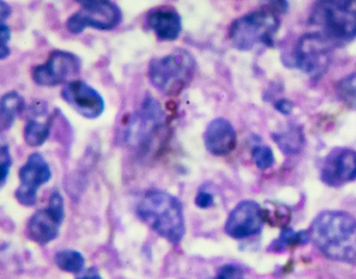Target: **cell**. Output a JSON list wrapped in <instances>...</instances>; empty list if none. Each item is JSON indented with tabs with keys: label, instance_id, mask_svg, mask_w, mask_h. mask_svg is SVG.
<instances>
[{
	"label": "cell",
	"instance_id": "1",
	"mask_svg": "<svg viewBox=\"0 0 356 279\" xmlns=\"http://www.w3.org/2000/svg\"><path fill=\"white\" fill-rule=\"evenodd\" d=\"M310 239L330 260H356V219L346 212L325 210L312 221Z\"/></svg>",
	"mask_w": 356,
	"mask_h": 279
},
{
	"label": "cell",
	"instance_id": "2",
	"mask_svg": "<svg viewBox=\"0 0 356 279\" xmlns=\"http://www.w3.org/2000/svg\"><path fill=\"white\" fill-rule=\"evenodd\" d=\"M137 214L149 228L170 243L177 245L184 237V212L176 196L162 189H149L139 202Z\"/></svg>",
	"mask_w": 356,
	"mask_h": 279
},
{
	"label": "cell",
	"instance_id": "3",
	"mask_svg": "<svg viewBox=\"0 0 356 279\" xmlns=\"http://www.w3.org/2000/svg\"><path fill=\"white\" fill-rule=\"evenodd\" d=\"M308 22L331 47H343L356 37V0L316 2Z\"/></svg>",
	"mask_w": 356,
	"mask_h": 279
},
{
	"label": "cell",
	"instance_id": "4",
	"mask_svg": "<svg viewBox=\"0 0 356 279\" xmlns=\"http://www.w3.org/2000/svg\"><path fill=\"white\" fill-rule=\"evenodd\" d=\"M280 27L278 14L272 8L248 12L231 23L229 37L235 48L249 51L258 45L274 46Z\"/></svg>",
	"mask_w": 356,
	"mask_h": 279
},
{
	"label": "cell",
	"instance_id": "5",
	"mask_svg": "<svg viewBox=\"0 0 356 279\" xmlns=\"http://www.w3.org/2000/svg\"><path fill=\"white\" fill-rule=\"evenodd\" d=\"M195 60L186 50L179 49L149 62V77L152 85L168 95L180 93L193 78Z\"/></svg>",
	"mask_w": 356,
	"mask_h": 279
},
{
	"label": "cell",
	"instance_id": "6",
	"mask_svg": "<svg viewBox=\"0 0 356 279\" xmlns=\"http://www.w3.org/2000/svg\"><path fill=\"white\" fill-rule=\"evenodd\" d=\"M82 8L74 12L67 20V29L74 35H79L87 28L99 31H111L120 24L122 12L115 2L107 0L80 1Z\"/></svg>",
	"mask_w": 356,
	"mask_h": 279
},
{
	"label": "cell",
	"instance_id": "7",
	"mask_svg": "<svg viewBox=\"0 0 356 279\" xmlns=\"http://www.w3.org/2000/svg\"><path fill=\"white\" fill-rule=\"evenodd\" d=\"M330 44L316 31L305 33L293 49L296 67L312 78H320L330 65Z\"/></svg>",
	"mask_w": 356,
	"mask_h": 279
},
{
	"label": "cell",
	"instance_id": "8",
	"mask_svg": "<svg viewBox=\"0 0 356 279\" xmlns=\"http://www.w3.org/2000/svg\"><path fill=\"white\" fill-rule=\"evenodd\" d=\"M82 60L72 52L57 50L47 58L44 64L35 67L33 81L41 87H56L70 83V79L80 73Z\"/></svg>",
	"mask_w": 356,
	"mask_h": 279
},
{
	"label": "cell",
	"instance_id": "9",
	"mask_svg": "<svg viewBox=\"0 0 356 279\" xmlns=\"http://www.w3.org/2000/svg\"><path fill=\"white\" fill-rule=\"evenodd\" d=\"M65 218L64 200L58 191L54 192L49 198L47 208L37 210L28 223V235L32 241L47 245L59 235L60 227Z\"/></svg>",
	"mask_w": 356,
	"mask_h": 279
},
{
	"label": "cell",
	"instance_id": "10",
	"mask_svg": "<svg viewBox=\"0 0 356 279\" xmlns=\"http://www.w3.org/2000/svg\"><path fill=\"white\" fill-rule=\"evenodd\" d=\"M51 170L42 154L35 152L29 156L19 171L20 185L15 192L16 199L24 206H34L41 185L49 183Z\"/></svg>",
	"mask_w": 356,
	"mask_h": 279
},
{
	"label": "cell",
	"instance_id": "11",
	"mask_svg": "<svg viewBox=\"0 0 356 279\" xmlns=\"http://www.w3.org/2000/svg\"><path fill=\"white\" fill-rule=\"evenodd\" d=\"M321 179L325 185L341 187L356 179V150L335 147L325 156L321 166Z\"/></svg>",
	"mask_w": 356,
	"mask_h": 279
},
{
	"label": "cell",
	"instance_id": "12",
	"mask_svg": "<svg viewBox=\"0 0 356 279\" xmlns=\"http://www.w3.org/2000/svg\"><path fill=\"white\" fill-rule=\"evenodd\" d=\"M62 99L84 118H99L105 110V100L95 87L82 79L67 83L61 92Z\"/></svg>",
	"mask_w": 356,
	"mask_h": 279
},
{
	"label": "cell",
	"instance_id": "13",
	"mask_svg": "<svg viewBox=\"0 0 356 279\" xmlns=\"http://www.w3.org/2000/svg\"><path fill=\"white\" fill-rule=\"evenodd\" d=\"M264 223V208L253 200H243L229 214L225 231L233 239H247L259 233Z\"/></svg>",
	"mask_w": 356,
	"mask_h": 279
},
{
	"label": "cell",
	"instance_id": "14",
	"mask_svg": "<svg viewBox=\"0 0 356 279\" xmlns=\"http://www.w3.org/2000/svg\"><path fill=\"white\" fill-rule=\"evenodd\" d=\"M203 137L206 149L213 155H227L236 147V131L225 118L213 119L206 127Z\"/></svg>",
	"mask_w": 356,
	"mask_h": 279
},
{
	"label": "cell",
	"instance_id": "15",
	"mask_svg": "<svg viewBox=\"0 0 356 279\" xmlns=\"http://www.w3.org/2000/svg\"><path fill=\"white\" fill-rule=\"evenodd\" d=\"M162 120H163V112L159 102L152 96H147L143 100L138 114L135 116L134 120L129 127L128 139L134 142L143 141L154 128L159 126Z\"/></svg>",
	"mask_w": 356,
	"mask_h": 279
},
{
	"label": "cell",
	"instance_id": "16",
	"mask_svg": "<svg viewBox=\"0 0 356 279\" xmlns=\"http://www.w3.org/2000/svg\"><path fill=\"white\" fill-rule=\"evenodd\" d=\"M147 24L159 39L174 41L182 31V18L172 8H160L151 10L147 16Z\"/></svg>",
	"mask_w": 356,
	"mask_h": 279
},
{
	"label": "cell",
	"instance_id": "17",
	"mask_svg": "<svg viewBox=\"0 0 356 279\" xmlns=\"http://www.w3.org/2000/svg\"><path fill=\"white\" fill-rule=\"evenodd\" d=\"M272 137L278 145L279 149L286 155H296L300 153L305 146V135L303 129L299 125H289L284 130L273 133Z\"/></svg>",
	"mask_w": 356,
	"mask_h": 279
},
{
	"label": "cell",
	"instance_id": "18",
	"mask_svg": "<svg viewBox=\"0 0 356 279\" xmlns=\"http://www.w3.org/2000/svg\"><path fill=\"white\" fill-rule=\"evenodd\" d=\"M24 108H26V101L18 92L11 91L5 94L0 102L1 129L7 130V129L11 128L16 118L24 112Z\"/></svg>",
	"mask_w": 356,
	"mask_h": 279
},
{
	"label": "cell",
	"instance_id": "19",
	"mask_svg": "<svg viewBox=\"0 0 356 279\" xmlns=\"http://www.w3.org/2000/svg\"><path fill=\"white\" fill-rule=\"evenodd\" d=\"M51 135V120L47 123L31 119L24 127V141L31 147H40Z\"/></svg>",
	"mask_w": 356,
	"mask_h": 279
},
{
	"label": "cell",
	"instance_id": "20",
	"mask_svg": "<svg viewBox=\"0 0 356 279\" xmlns=\"http://www.w3.org/2000/svg\"><path fill=\"white\" fill-rule=\"evenodd\" d=\"M310 239L309 231H293L291 228H284L281 231L280 237L273 243V251H283L289 247H296V246L304 245L307 244Z\"/></svg>",
	"mask_w": 356,
	"mask_h": 279
},
{
	"label": "cell",
	"instance_id": "21",
	"mask_svg": "<svg viewBox=\"0 0 356 279\" xmlns=\"http://www.w3.org/2000/svg\"><path fill=\"white\" fill-rule=\"evenodd\" d=\"M55 262L62 271L78 274L84 268L85 258L76 250H62L56 253Z\"/></svg>",
	"mask_w": 356,
	"mask_h": 279
},
{
	"label": "cell",
	"instance_id": "22",
	"mask_svg": "<svg viewBox=\"0 0 356 279\" xmlns=\"http://www.w3.org/2000/svg\"><path fill=\"white\" fill-rule=\"evenodd\" d=\"M264 222H268L273 226L286 228L291 220V210L282 204L270 202L268 205L264 206Z\"/></svg>",
	"mask_w": 356,
	"mask_h": 279
},
{
	"label": "cell",
	"instance_id": "23",
	"mask_svg": "<svg viewBox=\"0 0 356 279\" xmlns=\"http://www.w3.org/2000/svg\"><path fill=\"white\" fill-rule=\"evenodd\" d=\"M337 91L341 101L348 108L356 110V72L341 79L337 83Z\"/></svg>",
	"mask_w": 356,
	"mask_h": 279
},
{
	"label": "cell",
	"instance_id": "24",
	"mask_svg": "<svg viewBox=\"0 0 356 279\" xmlns=\"http://www.w3.org/2000/svg\"><path fill=\"white\" fill-rule=\"evenodd\" d=\"M252 158L256 166L261 170H266L274 166L275 156L272 148L268 146H255L252 149Z\"/></svg>",
	"mask_w": 356,
	"mask_h": 279
},
{
	"label": "cell",
	"instance_id": "25",
	"mask_svg": "<svg viewBox=\"0 0 356 279\" xmlns=\"http://www.w3.org/2000/svg\"><path fill=\"white\" fill-rule=\"evenodd\" d=\"M0 37H1L0 60H3L11 53V50H10L9 47L10 40H11V31H10L9 25L6 24V23H1V26H0Z\"/></svg>",
	"mask_w": 356,
	"mask_h": 279
},
{
	"label": "cell",
	"instance_id": "26",
	"mask_svg": "<svg viewBox=\"0 0 356 279\" xmlns=\"http://www.w3.org/2000/svg\"><path fill=\"white\" fill-rule=\"evenodd\" d=\"M0 158H1V187L5 185L7 181L8 175L10 173V169L12 166L11 153H10V148L8 145H3L0 151Z\"/></svg>",
	"mask_w": 356,
	"mask_h": 279
},
{
	"label": "cell",
	"instance_id": "27",
	"mask_svg": "<svg viewBox=\"0 0 356 279\" xmlns=\"http://www.w3.org/2000/svg\"><path fill=\"white\" fill-rule=\"evenodd\" d=\"M243 271L234 264H225L218 271L216 279H241L243 278Z\"/></svg>",
	"mask_w": 356,
	"mask_h": 279
},
{
	"label": "cell",
	"instance_id": "28",
	"mask_svg": "<svg viewBox=\"0 0 356 279\" xmlns=\"http://www.w3.org/2000/svg\"><path fill=\"white\" fill-rule=\"evenodd\" d=\"M195 205L199 208H209L214 204V197L211 193L206 191H200L195 199Z\"/></svg>",
	"mask_w": 356,
	"mask_h": 279
},
{
	"label": "cell",
	"instance_id": "29",
	"mask_svg": "<svg viewBox=\"0 0 356 279\" xmlns=\"http://www.w3.org/2000/svg\"><path fill=\"white\" fill-rule=\"evenodd\" d=\"M274 106L277 112L284 115V116H289L293 110V102H291V100L285 99V98H282V99H279L278 101L275 102Z\"/></svg>",
	"mask_w": 356,
	"mask_h": 279
},
{
	"label": "cell",
	"instance_id": "30",
	"mask_svg": "<svg viewBox=\"0 0 356 279\" xmlns=\"http://www.w3.org/2000/svg\"><path fill=\"white\" fill-rule=\"evenodd\" d=\"M12 8L6 1H0V19L1 23H6V20L11 16Z\"/></svg>",
	"mask_w": 356,
	"mask_h": 279
},
{
	"label": "cell",
	"instance_id": "31",
	"mask_svg": "<svg viewBox=\"0 0 356 279\" xmlns=\"http://www.w3.org/2000/svg\"><path fill=\"white\" fill-rule=\"evenodd\" d=\"M76 279H103L102 278L101 275L99 274L97 270L95 268L89 269L87 272H85V274L83 276L78 277Z\"/></svg>",
	"mask_w": 356,
	"mask_h": 279
}]
</instances>
